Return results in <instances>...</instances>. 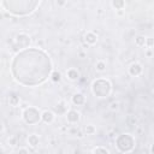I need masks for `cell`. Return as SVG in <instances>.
<instances>
[{
	"label": "cell",
	"instance_id": "obj_29",
	"mask_svg": "<svg viewBox=\"0 0 154 154\" xmlns=\"http://www.w3.org/2000/svg\"><path fill=\"white\" fill-rule=\"evenodd\" d=\"M147 55H148V57H152V52H150V48H149V51L147 52Z\"/></svg>",
	"mask_w": 154,
	"mask_h": 154
},
{
	"label": "cell",
	"instance_id": "obj_22",
	"mask_svg": "<svg viewBox=\"0 0 154 154\" xmlns=\"http://www.w3.org/2000/svg\"><path fill=\"white\" fill-rule=\"evenodd\" d=\"M118 108H119V102L113 101V102L109 103V109H111V111H117Z\"/></svg>",
	"mask_w": 154,
	"mask_h": 154
},
{
	"label": "cell",
	"instance_id": "obj_14",
	"mask_svg": "<svg viewBox=\"0 0 154 154\" xmlns=\"http://www.w3.org/2000/svg\"><path fill=\"white\" fill-rule=\"evenodd\" d=\"M38 143H40V137H38L36 134H31V135L28 136V144H29L30 147L35 148V147L38 146Z\"/></svg>",
	"mask_w": 154,
	"mask_h": 154
},
{
	"label": "cell",
	"instance_id": "obj_1",
	"mask_svg": "<svg viewBox=\"0 0 154 154\" xmlns=\"http://www.w3.org/2000/svg\"><path fill=\"white\" fill-rule=\"evenodd\" d=\"M52 61L49 55L40 48H24L12 59L11 73L13 79L24 87L40 85L49 77Z\"/></svg>",
	"mask_w": 154,
	"mask_h": 154
},
{
	"label": "cell",
	"instance_id": "obj_18",
	"mask_svg": "<svg viewBox=\"0 0 154 154\" xmlns=\"http://www.w3.org/2000/svg\"><path fill=\"white\" fill-rule=\"evenodd\" d=\"M91 152H93V153H102V154H109V153H111V150H109L108 148H106V147H101V146L93 148Z\"/></svg>",
	"mask_w": 154,
	"mask_h": 154
},
{
	"label": "cell",
	"instance_id": "obj_23",
	"mask_svg": "<svg viewBox=\"0 0 154 154\" xmlns=\"http://www.w3.org/2000/svg\"><path fill=\"white\" fill-rule=\"evenodd\" d=\"M146 45H148V47L152 48V46H153V38L152 37H146Z\"/></svg>",
	"mask_w": 154,
	"mask_h": 154
},
{
	"label": "cell",
	"instance_id": "obj_4",
	"mask_svg": "<svg viewBox=\"0 0 154 154\" xmlns=\"http://www.w3.org/2000/svg\"><path fill=\"white\" fill-rule=\"evenodd\" d=\"M116 147L122 153H130L135 148V138L130 134H120L116 137Z\"/></svg>",
	"mask_w": 154,
	"mask_h": 154
},
{
	"label": "cell",
	"instance_id": "obj_30",
	"mask_svg": "<svg viewBox=\"0 0 154 154\" xmlns=\"http://www.w3.org/2000/svg\"><path fill=\"white\" fill-rule=\"evenodd\" d=\"M0 153H5V149L2 147H0Z\"/></svg>",
	"mask_w": 154,
	"mask_h": 154
},
{
	"label": "cell",
	"instance_id": "obj_26",
	"mask_svg": "<svg viewBox=\"0 0 154 154\" xmlns=\"http://www.w3.org/2000/svg\"><path fill=\"white\" fill-rule=\"evenodd\" d=\"M18 153H29V149L28 148H18V150H17Z\"/></svg>",
	"mask_w": 154,
	"mask_h": 154
},
{
	"label": "cell",
	"instance_id": "obj_9",
	"mask_svg": "<svg viewBox=\"0 0 154 154\" xmlns=\"http://www.w3.org/2000/svg\"><path fill=\"white\" fill-rule=\"evenodd\" d=\"M143 71V67L140 63H132L130 66H129V75L132 76V77H137L142 73Z\"/></svg>",
	"mask_w": 154,
	"mask_h": 154
},
{
	"label": "cell",
	"instance_id": "obj_27",
	"mask_svg": "<svg viewBox=\"0 0 154 154\" xmlns=\"http://www.w3.org/2000/svg\"><path fill=\"white\" fill-rule=\"evenodd\" d=\"M116 11H117V16H119V17L124 16V10H116Z\"/></svg>",
	"mask_w": 154,
	"mask_h": 154
},
{
	"label": "cell",
	"instance_id": "obj_15",
	"mask_svg": "<svg viewBox=\"0 0 154 154\" xmlns=\"http://www.w3.org/2000/svg\"><path fill=\"white\" fill-rule=\"evenodd\" d=\"M49 78L52 79V82L58 83V82H60V79H61V73H60L58 70H52V72H51V75H49Z\"/></svg>",
	"mask_w": 154,
	"mask_h": 154
},
{
	"label": "cell",
	"instance_id": "obj_19",
	"mask_svg": "<svg viewBox=\"0 0 154 154\" xmlns=\"http://www.w3.org/2000/svg\"><path fill=\"white\" fill-rule=\"evenodd\" d=\"M135 43H136V46H138V47H143V46H146V37H144L143 35H138V36H136V38H135Z\"/></svg>",
	"mask_w": 154,
	"mask_h": 154
},
{
	"label": "cell",
	"instance_id": "obj_12",
	"mask_svg": "<svg viewBox=\"0 0 154 154\" xmlns=\"http://www.w3.org/2000/svg\"><path fill=\"white\" fill-rule=\"evenodd\" d=\"M66 77H67L70 81H77V79H79V77H81V73H79V71H78L77 69L70 67V69L66 70Z\"/></svg>",
	"mask_w": 154,
	"mask_h": 154
},
{
	"label": "cell",
	"instance_id": "obj_28",
	"mask_svg": "<svg viewBox=\"0 0 154 154\" xmlns=\"http://www.w3.org/2000/svg\"><path fill=\"white\" fill-rule=\"evenodd\" d=\"M2 131H4V124H2L1 122H0V134H1Z\"/></svg>",
	"mask_w": 154,
	"mask_h": 154
},
{
	"label": "cell",
	"instance_id": "obj_21",
	"mask_svg": "<svg viewBox=\"0 0 154 154\" xmlns=\"http://www.w3.org/2000/svg\"><path fill=\"white\" fill-rule=\"evenodd\" d=\"M95 69H96V71H99V72H103V71L106 70V63H105L103 60H99V61H96V64H95Z\"/></svg>",
	"mask_w": 154,
	"mask_h": 154
},
{
	"label": "cell",
	"instance_id": "obj_11",
	"mask_svg": "<svg viewBox=\"0 0 154 154\" xmlns=\"http://www.w3.org/2000/svg\"><path fill=\"white\" fill-rule=\"evenodd\" d=\"M84 41L87 42V45H95L97 42V35L94 32V31H88L84 34Z\"/></svg>",
	"mask_w": 154,
	"mask_h": 154
},
{
	"label": "cell",
	"instance_id": "obj_16",
	"mask_svg": "<svg viewBox=\"0 0 154 154\" xmlns=\"http://www.w3.org/2000/svg\"><path fill=\"white\" fill-rule=\"evenodd\" d=\"M8 102H10V105H11V106H13V107H17V106L19 105V102H20V99H19V96H18V95H16V94H12V95H10Z\"/></svg>",
	"mask_w": 154,
	"mask_h": 154
},
{
	"label": "cell",
	"instance_id": "obj_20",
	"mask_svg": "<svg viewBox=\"0 0 154 154\" xmlns=\"http://www.w3.org/2000/svg\"><path fill=\"white\" fill-rule=\"evenodd\" d=\"M84 132H85V135H94L96 132V128L93 124H88L84 126Z\"/></svg>",
	"mask_w": 154,
	"mask_h": 154
},
{
	"label": "cell",
	"instance_id": "obj_24",
	"mask_svg": "<svg viewBox=\"0 0 154 154\" xmlns=\"http://www.w3.org/2000/svg\"><path fill=\"white\" fill-rule=\"evenodd\" d=\"M8 143H10L11 146H16V144H17L16 137H10V138H8Z\"/></svg>",
	"mask_w": 154,
	"mask_h": 154
},
{
	"label": "cell",
	"instance_id": "obj_10",
	"mask_svg": "<svg viewBox=\"0 0 154 154\" xmlns=\"http://www.w3.org/2000/svg\"><path fill=\"white\" fill-rule=\"evenodd\" d=\"M71 101L75 106H82L85 103V96L82 93H75L71 97Z\"/></svg>",
	"mask_w": 154,
	"mask_h": 154
},
{
	"label": "cell",
	"instance_id": "obj_13",
	"mask_svg": "<svg viewBox=\"0 0 154 154\" xmlns=\"http://www.w3.org/2000/svg\"><path fill=\"white\" fill-rule=\"evenodd\" d=\"M53 112H54L55 114H65V113L67 112V103H66L65 101L58 102V103L54 106Z\"/></svg>",
	"mask_w": 154,
	"mask_h": 154
},
{
	"label": "cell",
	"instance_id": "obj_6",
	"mask_svg": "<svg viewBox=\"0 0 154 154\" xmlns=\"http://www.w3.org/2000/svg\"><path fill=\"white\" fill-rule=\"evenodd\" d=\"M16 46L18 47V49H24V48H28L29 45H30V36L25 32H19L16 35Z\"/></svg>",
	"mask_w": 154,
	"mask_h": 154
},
{
	"label": "cell",
	"instance_id": "obj_17",
	"mask_svg": "<svg viewBox=\"0 0 154 154\" xmlns=\"http://www.w3.org/2000/svg\"><path fill=\"white\" fill-rule=\"evenodd\" d=\"M112 6L116 10H124L125 0H112Z\"/></svg>",
	"mask_w": 154,
	"mask_h": 154
},
{
	"label": "cell",
	"instance_id": "obj_7",
	"mask_svg": "<svg viewBox=\"0 0 154 154\" xmlns=\"http://www.w3.org/2000/svg\"><path fill=\"white\" fill-rule=\"evenodd\" d=\"M65 117L70 124H76L81 120V113L76 109H67V112L65 113Z\"/></svg>",
	"mask_w": 154,
	"mask_h": 154
},
{
	"label": "cell",
	"instance_id": "obj_3",
	"mask_svg": "<svg viewBox=\"0 0 154 154\" xmlns=\"http://www.w3.org/2000/svg\"><path fill=\"white\" fill-rule=\"evenodd\" d=\"M112 91V84L106 78H96L91 83V93L96 97H107Z\"/></svg>",
	"mask_w": 154,
	"mask_h": 154
},
{
	"label": "cell",
	"instance_id": "obj_2",
	"mask_svg": "<svg viewBox=\"0 0 154 154\" xmlns=\"http://www.w3.org/2000/svg\"><path fill=\"white\" fill-rule=\"evenodd\" d=\"M4 8L17 17L32 13L40 4V0H1Z\"/></svg>",
	"mask_w": 154,
	"mask_h": 154
},
{
	"label": "cell",
	"instance_id": "obj_25",
	"mask_svg": "<svg viewBox=\"0 0 154 154\" xmlns=\"http://www.w3.org/2000/svg\"><path fill=\"white\" fill-rule=\"evenodd\" d=\"M65 4H66V0H57V5H58L59 7L65 6Z\"/></svg>",
	"mask_w": 154,
	"mask_h": 154
},
{
	"label": "cell",
	"instance_id": "obj_5",
	"mask_svg": "<svg viewBox=\"0 0 154 154\" xmlns=\"http://www.w3.org/2000/svg\"><path fill=\"white\" fill-rule=\"evenodd\" d=\"M22 117H23V120L26 124L34 125V124H37L41 120V111L38 108H36V107L29 106V107H25L23 109Z\"/></svg>",
	"mask_w": 154,
	"mask_h": 154
},
{
	"label": "cell",
	"instance_id": "obj_8",
	"mask_svg": "<svg viewBox=\"0 0 154 154\" xmlns=\"http://www.w3.org/2000/svg\"><path fill=\"white\" fill-rule=\"evenodd\" d=\"M55 119V113L51 109H45L41 112V120L45 124H52Z\"/></svg>",
	"mask_w": 154,
	"mask_h": 154
}]
</instances>
